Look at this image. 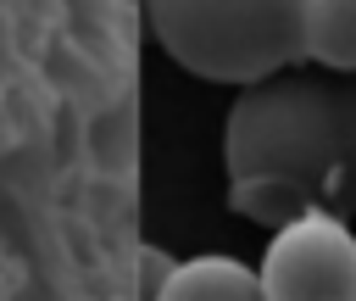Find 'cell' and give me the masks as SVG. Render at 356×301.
Here are the masks:
<instances>
[{"label":"cell","mask_w":356,"mask_h":301,"mask_svg":"<svg viewBox=\"0 0 356 301\" xmlns=\"http://www.w3.org/2000/svg\"><path fill=\"white\" fill-rule=\"evenodd\" d=\"M334 89H339V173L328 206L356 217V72H334Z\"/></svg>","instance_id":"obj_6"},{"label":"cell","mask_w":356,"mask_h":301,"mask_svg":"<svg viewBox=\"0 0 356 301\" xmlns=\"http://www.w3.org/2000/svg\"><path fill=\"white\" fill-rule=\"evenodd\" d=\"M150 39L206 84H256L306 61V0H145Z\"/></svg>","instance_id":"obj_2"},{"label":"cell","mask_w":356,"mask_h":301,"mask_svg":"<svg viewBox=\"0 0 356 301\" xmlns=\"http://www.w3.org/2000/svg\"><path fill=\"white\" fill-rule=\"evenodd\" d=\"M228 206L245 223L278 229L306 206H328L339 173V89L334 72H267L239 84L222 123Z\"/></svg>","instance_id":"obj_1"},{"label":"cell","mask_w":356,"mask_h":301,"mask_svg":"<svg viewBox=\"0 0 356 301\" xmlns=\"http://www.w3.org/2000/svg\"><path fill=\"white\" fill-rule=\"evenodd\" d=\"M261 295L273 301H356V234L334 206H306L273 229L261 256Z\"/></svg>","instance_id":"obj_3"},{"label":"cell","mask_w":356,"mask_h":301,"mask_svg":"<svg viewBox=\"0 0 356 301\" xmlns=\"http://www.w3.org/2000/svg\"><path fill=\"white\" fill-rule=\"evenodd\" d=\"M306 61L356 72V0H306Z\"/></svg>","instance_id":"obj_5"},{"label":"cell","mask_w":356,"mask_h":301,"mask_svg":"<svg viewBox=\"0 0 356 301\" xmlns=\"http://www.w3.org/2000/svg\"><path fill=\"white\" fill-rule=\"evenodd\" d=\"M172 268H178V262H172L167 251L145 245V251H139V290H145V295H161V284L172 279Z\"/></svg>","instance_id":"obj_7"},{"label":"cell","mask_w":356,"mask_h":301,"mask_svg":"<svg viewBox=\"0 0 356 301\" xmlns=\"http://www.w3.org/2000/svg\"><path fill=\"white\" fill-rule=\"evenodd\" d=\"M167 301H250L261 295V273L234 256H189L161 284Z\"/></svg>","instance_id":"obj_4"}]
</instances>
